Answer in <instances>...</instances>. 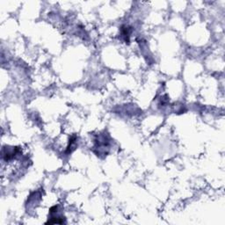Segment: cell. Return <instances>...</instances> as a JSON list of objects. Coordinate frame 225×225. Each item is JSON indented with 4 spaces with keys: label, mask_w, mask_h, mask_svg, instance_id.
<instances>
[{
    "label": "cell",
    "mask_w": 225,
    "mask_h": 225,
    "mask_svg": "<svg viewBox=\"0 0 225 225\" xmlns=\"http://www.w3.org/2000/svg\"><path fill=\"white\" fill-rule=\"evenodd\" d=\"M121 34L125 38L126 42H129V34H130V30L129 26H122L121 28Z\"/></svg>",
    "instance_id": "obj_1"
}]
</instances>
